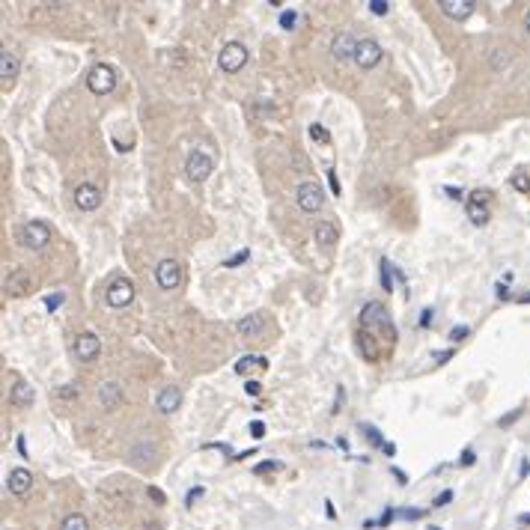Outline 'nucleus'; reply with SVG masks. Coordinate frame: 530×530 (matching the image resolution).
Wrapping results in <instances>:
<instances>
[{"instance_id": "f257e3e1", "label": "nucleus", "mask_w": 530, "mask_h": 530, "mask_svg": "<svg viewBox=\"0 0 530 530\" xmlns=\"http://www.w3.org/2000/svg\"><path fill=\"white\" fill-rule=\"evenodd\" d=\"M361 325L364 328H384V331H388V337L397 343V328H393V322L388 316V310H384V304H379V301L366 304V307L361 310Z\"/></svg>"}, {"instance_id": "f03ea898", "label": "nucleus", "mask_w": 530, "mask_h": 530, "mask_svg": "<svg viewBox=\"0 0 530 530\" xmlns=\"http://www.w3.org/2000/svg\"><path fill=\"white\" fill-rule=\"evenodd\" d=\"M33 292V274L27 268H12L3 277V295L6 298H27Z\"/></svg>"}, {"instance_id": "7ed1b4c3", "label": "nucleus", "mask_w": 530, "mask_h": 530, "mask_svg": "<svg viewBox=\"0 0 530 530\" xmlns=\"http://www.w3.org/2000/svg\"><path fill=\"white\" fill-rule=\"evenodd\" d=\"M87 87H89V93H96V96L113 93V87H116V71L107 66V63H96V66L89 69V75H87Z\"/></svg>"}, {"instance_id": "20e7f679", "label": "nucleus", "mask_w": 530, "mask_h": 530, "mask_svg": "<svg viewBox=\"0 0 530 530\" xmlns=\"http://www.w3.org/2000/svg\"><path fill=\"white\" fill-rule=\"evenodd\" d=\"M214 167V155L209 149H194L191 155H188V164H185V176L191 179V182H203V179H209Z\"/></svg>"}, {"instance_id": "39448f33", "label": "nucleus", "mask_w": 530, "mask_h": 530, "mask_svg": "<svg viewBox=\"0 0 530 530\" xmlns=\"http://www.w3.org/2000/svg\"><path fill=\"white\" fill-rule=\"evenodd\" d=\"M51 241V227L45 221H30L21 227V245L27 250H45Z\"/></svg>"}, {"instance_id": "423d86ee", "label": "nucleus", "mask_w": 530, "mask_h": 530, "mask_svg": "<svg viewBox=\"0 0 530 530\" xmlns=\"http://www.w3.org/2000/svg\"><path fill=\"white\" fill-rule=\"evenodd\" d=\"M247 60H250V57H247V48H245L241 42H227V45H223V51H221V57H218L221 69L230 71V75H236V71L245 69Z\"/></svg>"}, {"instance_id": "0eeeda50", "label": "nucleus", "mask_w": 530, "mask_h": 530, "mask_svg": "<svg viewBox=\"0 0 530 530\" xmlns=\"http://www.w3.org/2000/svg\"><path fill=\"white\" fill-rule=\"evenodd\" d=\"M104 301L111 304V307H129V304L134 301V283L129 280V277H113L111 286H107Z\"/></svg>"}, {"instance_id": "6e6552de", "label": "nucleus", "mask_w": 530, "mask_h": 530, "mask_svg": "<svg viewBox=\"0 0 530 530\" xmlns=\"http://www.w3.org/2000/svg\"><path fill=\"white\" fill-rule=\"evenodd\" d=\"M295 200H298V209L301 212H319L322 203H325V194L316 182H301L298 191H295Z\"/></svg>"}, {"instance_id": "1a4fd4ad", "label": "nucleus", "mask_w": 530, "mask_h": 530, "mask_svg": "<svg viewBox=\"0 0 530 530\" xmlns=\"http://www.w3.org/2000/svg\"><path fill=\"white\" fill-rule=\"evenodd\" d=\"M155 283L161 289H176L179 283H182V265L176 263V259H161L158 268H155Z\"/></svg>"}, {"instance_id": "9d476101", "label": "nucleus", "mask_w": 530, "mask_h": 530, "mask_svg": "<svg viewBox=\"0 0 530 530\" xmlns=\"http://www.w3.org/2000/svg\"><path fill=\"white\" fill-rule=\"evenodd\" d=\"M355 63L361 69H373L382 63V45L375 39H361L357 42V54H355Z\"/></svg>"}, {"instance_id": "9b49d317", "label": "nucleus", "mask_w": 530, "mask_h": 530, "mask_svg": "<svg viewBox=\"0 0 530 530\" xmlns=\"http://www.w3.org/2000/svg\"><path fill=\"white\" fill-rule=\"evenodd\" d=\"M75 206L80 212H96L102 206V191L93 185V182H84L75 188Z\"/></svg>"}, {"instance_id": "f8f14e48", "label": "nucleus", "mask_w": 530, "mask_h": 530, "mask_svg": "<svg viewBox=\"0 0 530 530\" xmlns=\"http://www.w3.org/2000/svg\"><path fill=\"white\" fill-rule=\"evenodd\" d=\"M75 355H78V361L93 364L96 357L102 355V343H98V337H96V334H89V331H84V334L75 340Z\"/></svg>"}, {"instance_id": "ddd939ff", "label": "nucleus", "mask_w": 530, "mask_h": 530, "mask_svg": "<svg viewBox=\"0 0 530 530\" xmlns=\"http://www.w3.org/2000/svg\"><path fill=\"white\" fill-rule=\"evenodd\" d=\"M357 42L361 39H355L352 33H340L334 36V45H331V54H334V60H355V54H357Z\"/></svg>"}, {"instance_id": "4468645a", "label": "nucleus", "mask_w": 530, "mask_h": 530, "mask_svg": "<svg viewBox=\"0 0 530 530\" xmlns=\"http://www.w3.org/2000/svg\"><path fill=\"white\" fill-rule=\"evenodd\" d=\"M6 489L12 492V495L24 498L27 492L33 489V474L27 471V468H12V474H9V477H6Z\"/></svg>"}, {"instance_id": "2eb2a0df", "label": "nucleus", "mask_w": 530, "mask_h": 530, "mask_svg": "<svg viewBox=\"0 0 530 530\" xmlns=\"http://www.w3.org/2000/svg\"><path fill=\"white\" fill-rule=\"evenodd\" d=\"M152 462H155V444H152L149 438H143V441H137L131 447V465H137L140 471H146V468H152Z\"/></svg>"}, {"instance_id": "dca6fc26", "label": "nucleus", "mask_w": 530, "mask_h": 530, "mask_svg": "<svg viewBox=\"0 0 530 530\" xmlns=\"http://www.w3.org/2000/svg\"><path fill=\"white\" fill-rule=\"evenodd\" d=\"M179 406H182V390L173 388V384L164 388L155 397V408L161 411V415H173V411H179Z\"/></svg>"}, {"instance_id": "f3484780", "label": "nucleus", "mask_w": 530, "mask_h": 530, "mask_svg": "<svg viewBox=\"0 0 530 530\" xmlns=\"http://www.w3.org/2000/svg\"><path fill=\"white\" fill-rule=\"evenodd\" d=\"M18 57L9 48H3V54H0V80H3V89H9L15 84V78H18Z\"/></svg>"}, {"instance_id": "a211bd4d", "label": "nucleus", "mask_w": 530, "mask_h": 530, "mask_svg": "<svg viewBox=\"0 0 530 530\" xmlns=\"http://www.w3.org/2000/svg\"><path fill=\"white\" fill-rule=\"evenodd\" d=\"M438 6H441V12L447 18H453V21H465V18H471V12H474L471 0H441Z\"/></svg>"}, {"instance_id": "6ab92c4d", "label": "nucleus", "mask_w": 530, "mask_h": 530, "mask_svg": "<svg viewBox=\"0 0 530 530\" xmlns=\"http://www.w3.org/2000/svg\"><path fill=\"white\" fill-rule=\"evenodd\" d=\"M33 388L27 384L24 379H15L12 382V390H9V402H12L15 408H27V406H33Z\"/></svg>"}, {"instance_id": "aec40b11", "label": "nucleus", "mask_w": 530, "mask_h": 530, "mask_svg": "<svg viewBox=\"0 0 530 530\" xmlns=\"http://www.w3.org/2000/svg\"><path fill=\"white\" fill-rule=\"evenodd\" d=\"M313 236H316V245L322 247H334L337 239H340V230L334 221H319L316 227H313Z\"/></svg>"}, {"instance_id": "412c9836", "label": "nucleus", "mask_w": 530, "mask_h": 530, "mask_svg": "<svg viewBox=\"0 0 530 530\" xmlns=\"http://www.w3.org/2000/svg\"><path fill=\"white\" fill-rule=\"evenodd\" d=\"M265 331V313H250V316H245L239 322V334L241 337H250V340H256L259 334Z\"/></svg>"}, {"instance_id": "4be33fe9", "label": "nucleus", "mask_w": 530, "mask_h": 530, "mask_svg": "<svg viewBox=\"0 0 530 530\" xmlns=\"http://www.w3.org/2000/svg\"><path fill=\"white\" fill-rule=\"evenodd\" d=\"M465 214H468V221L474 223V227H486L489 218H492L489 203H474V200L465 203Z\"/></svg>"}, {"instance_id": "5701e85b", "label": "nucleus", "mask_w": 530, "mask_h": 530, "mask_svg": "<svg viewBox=\"0 0 530 530\" xmlns=\"http://www.w3.org/2000/svg\"><path fill=\"white\" fill-rule=\"evenodd\" d=\"M98 402H102L104 408H116L122 402V390H120V384H113V382H104L102 388H98Z\"/></svg>"}, {"instance_id": "b1692460", "label": "nucleus", "mask_w": 530, "mask_h": 530, "mask_svg": "<svg viewBox=\"0 0 530 530\" xmlns=\"http://www.w3.org/2000/svg\"><path fill=\"white\" fill-rule=\"evenodd\" d=\"M256 366H259V370H265V366H268V361H265V357H256V355H247V357H241V361L236 364V373L247 375V373H254Z\"/></svg>"}, {"instance_id": "393cba45", "label": "nucleus", "mask_w": 530, "mask_h": 530, "mask_svg": "<svg viewBox=\"0 0 530 530\" xmlns=\"http://www.w3.org/2000/svg\"><path fill=\"white\" fill-rule=\"evenodd\" d=\"M509 185H513L518 194H530V173H527L525 167H518L516 173L509 176Z\"/></svg>"}, {"instance_id": "a878e982", "label": "nucleus", "mask_w": 530, "mask_h": 530, "mask_svg": "<svg viewBox=\"0 0 530 530\" xmlns=\"http://www.w3.org/2000/svg\"><path fill=\"white\" fill-rule=\"evenodd\" d=\"M60 530H89V525H87V518H84V516H78V513H69L66 518H63Z\"/></svg>"}, {"instance_id": "bb28decb", "label": "nucleus", "mask_w": 530, "mask_h": 530, "mask_svg": "<svg viewBox=\"0 0 530 530\" xmlns=\"http://www.w3.org/2000/svg\"><path fill=\"white\" fill-rule=\"evenodd\" d=\"M310 137L319 140V143H331V134H328V129H325L322 122H313V125H310Z\"/></svg>"}, {"instance_id": "cd10ccee", "label": "nucleus", "mask_w": 530, "mask_h": 530, "mask_svg": "<svg viewBox=\"0 0 530 530\" xmlns=\"http://www.w3.org/2000/svg\"><path fill=\"white\" fill-rule=\"evenodd\" d=\"M63 301H66V295H63V292H51V295H45V310L54 313L57 307H63Z\"/></svg>"}, {"instance_id": "c85d7f7f", "label": "nucleus", "mask_w": 530, "mask_h": 530, "mask_svg": "<svg viewBox=\"0 0 530 530\" xmlns=\"http://www.w3.org/2000/svg\"><path fill=\"white\" fill-rule=\"evenodd\" d=\"M295 24H298V12H295V9H283V12H280V27H283V30H292Z\"/></svg>"}, {"instance_id": "c756f323", "label": "nucleus", "mask_w": 530, "mask_h": 530, "mask_svg": "<svg viewBox=\"0 0 530 530\" xmlns=\"http://www.w3.org/2000/svg\"><path fill=\"white\" fill-rule=\"evenodd\" d=\"M247 259H250V250H247V247H241L236 256L223 259V268H236V265H241V263H247Z\"/></svg>"}, {"instance_id": "7c9ffc66", "label": "nucleus", "mask_w": 530, "mask_h": 530, "mask_svg": "<svg viewBox=\"0 0 530 530\" xmlns=\"http://www.w3.org/2000/svg\"><path fill=\"white\" fill-rule=\"evenodd\" d=\"M426 509H415V507H406V509H397V518H408V522H417V518H423Z\"/></svg>"}, {"instance_id": "2f4dec72", "label": "nucleus", "mask_w": 530, "mask_h": 530, "mask_svg": "<svg viewBox=\"0 0 530 530\" xmlns=\"http://www.w3.org/2000/svg\"><path fill=\"white\" fill-rule=\"evenodd\" d=\"M382 289L384 292H393V280H390V263L382 259Z\"/></svg>"}, {"instance_id": "473e14b6", "label": "nucleus", "mask_w": 530, "mask_h": 530, "mask_svg": "<svg viewBox=\"0 0 530 530\" xmlns=\"http://www.w3.org/2000/svg\"><path fill=\"white\" fill-rule=\"evenodd\" d=\"M361 429H364V432H366V438H370V441H373L375 447H384V444H388V441H384V438H382V432H379V429H375V426H370V423H364Z\"/></svg>"}, {"instance_id": "72a5a7b5", "label": "nucleus", "mask_w": 530, "mask_h": 530, "mask_svg": "<svg viewBox=\"0 0 530 530\" xmlns=\"http://www.w3.org/2000/svg\"><path fill=\"white\" fill-rule=\"evenodd\" d=\"M370 12H373V15H388V12H390V3H388V0H370Z\"/></svg>"}, {"instance_id": "f704fd0d", "label": "nucleus", "mask_w": 530, "mask_h": 530, "mask_svg": "<svg viewBox=\"0 0 530 530\" xmlns=\"http://www.w3.org/2000/svg\"><path fill=\"white\" fill-rule=\"evenodd\" d=\"M468 200H474V203H489V200H492V191H486V188H477V191H471Z\"/></svg>"}, {"instance_id": "c9c22d12", "label": "nucleus", "mask_w": 530, "mask_h": 530, "mask_svg": "<svg viewBox=\"0 0 530 530\" xmlns=\"http://www.w3.org/2000/svg\"><path fill=\"white\" fill-rule=\"evenodd\" d=\"M268 471H280V462L268 459V462H263V465H256V474H268Z\"/></svg>"}, {"instance_id": "e433bc0d", "label": "nucleus", "mask_w": 530, "mask_h": 530, "mask_svg": "<svg viewBox=\"0 0 530 530\" xmlns=\"http://www.w3.org/2000/svg\"><path fill=\"white\" fill-rule=\"evenodd\" d=\"M200 495H206V489H203V486H194L191 492H188V498H185V507H194V500L200 498Z\"/></svg>"}, {"instance_id": "4c0bfd02", "label": "nucleus", "mask_w": 530, "mask_h": 530, "mask_svg": "<svg viewBox=\"0 0 530 530\" xmlns=\"http://www.w3.org/2000/svg\"><path fill=\"white\" fill-rule=\"evenodd\" d=\"M492 60H495V66H498V69H504V66H507V60H509V54H507V51H492Z\"/></svg>"}, {"instance_id": "58836bf2", "label": "nucleus", "mask_w": 530, "mask_h": 530, "mask_svg": "<svg viewBox=\"0 0 530 530\" xmlns=\"http://www.w3.org/2000/svg\"><path fill=\"white\" fill-rule=\"evenodd\" d=\"M465 337H468V328H465V325H456V328L450 331V340H453V343H459V340H465Z\"/></svg>"}, {"instance_id": "ea45409f", "label": "nucleus", "mask_w": 530, "mask_h": 530, "mask_svg": "<svg viewBox=\"0 0 530 530\" xmlns=\"http://www.w3.org/2000/svg\"><path fill=\"white\" fill-rule=\"evenodd\" d=\"M250 435H254V438L265 435V423H263V420H254V423H250Z\"/></svg>"}, {"instance_id": "a19ab883", "label": "nucleus", "mask_w": 530, "mask_h": 530, "mask_svg": "<svg viewBox=\"0 0 530 530\" xmlns=\"http://www.w3.org/2000/svg\"><path fill=\"white\" fill-rule=\"evenodd\" d=\"M328 182H331V191H334V197L343 194V191H340V179H337L334 170H328Z\"/></svg>"}, {"instance_id": "79ce46f5", "label": "nucleus", "mask_w": 530, "mask_h": 530, "mask_svg": "<svg viewBox=\"0 0 530 530\" xmlns=\"http://www.w3.org/2000/svg\"><path fill=\"white\" fill-rule=\"evenodd\" d=\"M245 393H250V397H259V393H263V384H259V382H247V384H245Z\"/></svg>"}, {"instance_id": "37998d69", "label": "nucleus", "mask_w": 530, "mask_h": 530, "mask_svg": "<svg viewBox=\"0 0 530 530\" xmlns=\"http://www.w3.org/2000/svg\"><path fill=\"white\" fill-rule=\"evenodd\" d=\"M149 498L155 500V504H164V500H167V498H164V492L155 489V486H149Z\"/></svg>"}, {"instance_id": "c03bdc74", "label": "nucleus", "mask_w": 530, "mask_h": 530, "mask_svg": "<svg viewBox=\"0 0 530 530\" xmlns=\"http://www.w3.org/2000/svg\"><path fill=\"white\" fill-rule=\"evenodd\" d=\"M450 500H453V492H444V495L435 498V507H444V504H450Z\"/></svg>"}, {"instance_id": "a18cd8bd", "label": "nucleus", "mask_w": 530, "mask_h": 530, "mask_svg": "<svg viewBox=\"0 0 530 530\" xmlns=\"http://www.w3.org/2000/svg\"><path fill=\"white\" fill-rule=\"evenodd\" d=\"M459 462H462V468H468V465L474 462V450H465V453H462V459H459Z\"/></svg>"}, {"instance_id": "49530a36", "label": "nucleus", "mask_w": 530, "mask_h": 530, "mask_svg": "<svg viewBox=\"0 0 530 530\" xmlns=\"http://www.w3.org/2000/svg\"><path fill=\"white\" fill-rule=\"evenodd\" d=\"M325 516L331 518V522H334V518H337V513H334V504H331V500H325Z\"/></svg>"}, {"instance_id": "de8ad7c7", "label": "nucleus", "mask_w": 530, "mask_h": 530, "mask_svg": "<svg viewBox=\"0 0 530 530\" xmlns=\"http://www.w3.org/2000/svg\"><path fill=\"white\" fill-rule=\"evenodd\" d=\"M450 357H453V352H444V355H435V361L444 364V361H450Z\"/></svg>"}, {"instance_id": "09e8293b", "label": "nucleus", "mask_w": 530, "mask_h": 530, "mask_svg": "<svg viewBox=\"0 0 530 530\" xmlns=\"http://www.w3.org/2000/svg\"><path fill=\"white\" fill-rule=\"evenodd\" d=\"M382 453H384V456H393V453H397V447H393V444H384V447H382Z\"/></svg>"}, {"instance_id": "8fccbe9b", "label": "nucleus", "mask_w": 530, "mask_h": 530, "mask_svg": "<svg viewBox=\"0 0 530 530\" xmlns=\"http://www.w3.org/2000/svg\"><path fill=\"white\" fill-rule=\"evenodd\" d=\"M429 316H432V310H423V322H420L423 328H429Z\"/></svg>"}, {"instance_id": "3c124183", "label": "nucleus", "mask_w": 530, "mask_h": 530, "mask_svg": "<svg viewBox=\"0 0 530 530\" xmlns=\"http://www.w3.org/2000/svg\"><path fill=\"white\" fill-rule=\"evenodd\" d=\"M527 474H530V462L525 459V462H522V477H527Z\"/></svg>"}, {"instance_id": "603ef678", "label": "nucleus", "mask_w": 530, "mask_h": 530, "mask_svg": "<svg viewBox=\"0 0 530 530\" xmlns=\"http://www.w3.org/2000/svg\"><path fill=\"white\" fill-rule=\"evenodd\" d=\"M525 30H527V36H530V9L525 12Z\"/></svg>"}, {"instance_id": "864d4df0", "label": "nucleus", "mask_w": 530, "mask_h": 530, "mask_svg": "<svg viewBox=\"0 0 530 530\" xmlns=\"http://www.w3.org/2000/svg\"><path fill=\"white\" fill-rule=\"evenodd\" d=\"M518 522H522V525H530V516H522V518H518Z\"/></svg>"}]
</instances>
